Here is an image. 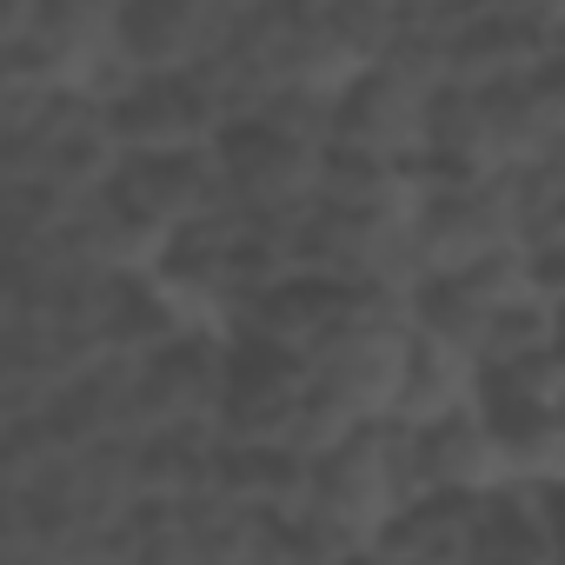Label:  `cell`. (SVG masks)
Returning <instances> with one entry per match:
<instances>
[{
	"mask_svg": "<svg viewBox=\"0 0 565 565\" xmlns=\"http://www.w3.org/2000/svg\"><path fill=\"white\" fill-rule=\"evenodd\" d=\"M466 565H552V519L539 486H492L466 519Z\"/></svg>",
	"mask_w": 565,
	"mask_h": 565,
	"instance_id": "1",
	"label": "cell"
}]
</instances>
